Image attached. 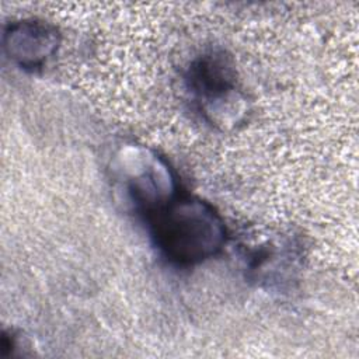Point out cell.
<instances>
[{
  "mask_svg": "<svg viewBox=\"0 0 359 359\" xmlns=\"http://www.w3.org/2000/svg\"><path fill=\"white\" fill-rule=\"evenodd\" d=\"M144 220L160 254L178 266L202 264L217 255L226 244L227 231L222 216L199 198L177 194Z\"/></svg>",
  "mask_w": 359,
  "mask_h": 359,
  "instance_id": "1",
  "label": "cell"
},
{
  "mask_svg": "<svg viewBox=\"0 0 359 359\" xmlns=\"http://www.w3.org/2000/svg\"><path fill=\"white\" fill-rule=\"evenodd\" d=\"M118 180L143 219L178 194V184L168 163L143 147L123 151L119 157Z\"/></svg>",
  "mask_w": 359,
  "mask_h": 359,
  "instance_id": "2",
  "label": "cell"
},
{
  "mask_svg": "<svg viewBox=\"0 0 359 359\" xmlns=\"http://www.w3.org/2000/svg\"><path fill=\"white\" fill-rule=\"evenodd\" d=\"M187 84L202 109L213 112L236 94L237 73L233 59L222 49L202 53L188 67Z\"/></svg>",
  "mask_w": 359,
  "mask_h": 359,
  "instance_id": "3",
  "label": "cell"
},
{
  "mask_svg": "<svg viewBox=\"0 0 359 359\" xmlns=\"http://www.w3.org/2000/svg\"><path fill=\"white\" fill-rule=\"evenodd\" d=\"M60 34L43 20L24 18L13 21L3 31L6 56L24 70L42 67L57 50Z\"/></svg>",
  "mask_w": 359,
  "mask_h": 359,
  "instance_id": "4",
  "label": "cell"
}]
</instances>
